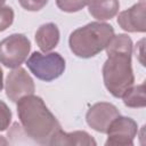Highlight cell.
<instances>
[{
  "label": "cell",
  "mask_w": 146,
  "mask_h": 146,
  "mask_svg": "<svg viewBox=\"0 0 146 146\" xmlns=\"http://www.w3.org/2000/svg\"><path fill=\"white\" fill-rule=\"evenodd\" d=\"M105 50L107 59L102 70L104 84L113 97L121 98L135 82L131 66L132 40L123 33L114 34Z\"/></svg>",
  "instance_id": "cell-1"
},
{
  "label": "cell",
  "mask_w": 146,
  "mask_h": 146,
  "mask_svg": "<svg viewBox=\"0 0 146 146\" xmlns=\"http://www.w3.org/2000/svg\"><path fill=\"white\" fill-rule=\"evenodd\" d=\"M17 115L27 137L41 145H50L52 137L62 129L56 116L35 95H27L17 102Z\"/></svg>",
  "instance_id": "cell-2"
},
{
  "label": "cell",
  "mask_w": 146,
  "mask_h": 146,
  "mask_svg": "<svg viewBox=\"0 0 146 146\" xmlns=\"http://www.w3.org/2000/svg\"><path fill=\"white\" fill-rule=\"evenodd\" d=\"M114 35L112 25L104 22H91L74 30L68 38L73 55L80 58H91L103 51Z\"/></svg>",
  "instance_id": "cell-3"
},
{
  "label": "cell",
  "mask_w": 146,
  "mask_h": 146,
  "mask_svg": "<svg viewBox=\"0 0 146 146\" xmlns=\"http://www.w3.org/2000/svg\"><path fill=\"white\" fill-rule=\"evenodd\" d=\"M27 68L39 80L50 82L58 79L65 71V59L58 52L34 51L26 59Z\"/></svg>",
  "instance_id": "cell-4"
},
{
  "label": "cell",
  "mask_w": 146,
  "mask_h": 146,
  "mask_svg": "<svg viewBox=\"0 0 146 146\" xmlns=\"http://www.w3.org/2000/svg\"><path fill=\"white\" fill-rule=\"evenodd\" d=\"M31 50V41L22 33H14L0 41V63L8 68L19 67Z\"/></svg>",
  "instance_id": "cell-5"
},
{
  "label": "cell",
  "mask_w": 146,
  "mask_h": 146,
  "mask_svg": "<svg viewBox=\"0 0 146 146\" xmlns=\"http://www.w3.org/2000/svg\"><path fill=\"white\" fill-rule=\"evenodd\" d=\"M106 133L108 136L105 141L106 146H132L138 133V125L133 119L120 114L112 121Z\"/></svg>",
  "instance_id": "cell-6"
},
{
  "label": "cell",
  "mask_w": 146,
  "mask_h": 146,
  "mask_svg": "<svg viewBox=\"0 0 146 146\" xmlns=\"http://www.w3.org/2000/svg\"><path fill=\"white\" fill-rule=\"evenodd\" d=\"M5 89L9 100L17 103L22 97L34 94L35 86L33 79L26 72V70L19 66L13 68V71L8 73Z\"/></svg>",
  "instance_id": "cell-7"
},
{
  "label": "cell",
  "mask_w": 146,
  "mask_h": 146,
  "mask_svg": "<svg viewBox=\"0 0 146 146\" xmlns=\"http://www.w3.org/2000/svg\"><path fill=\"white\" fill-rule=\"evenodd\" d=\"M120 115L117 107L111 103L100 102L94 104L86 114L87 124L97 132L106 133L112 121Z\"/></svg>",
  "instance_id": "cell-8"
},
{
  "label": "cell",
  "mask_w": 146,
  "mask_h": 146,
  "mask_svg": "<svg viewBox=\"0 0 146 146\" xmlns=\"http://www.w3.org/2000/svg\"><path fill=\"white\" fill-rule=\"evenodd\" d=\"M145 9H146L145 2L140 1L131 6L130 8L121 11L117 16L119 26L127 32L144 33L146 31Z\"/></svg>",
  "instance_id": "cell-9"
},
{
  "label": "cell",
  "mask_w": 146,
  "mask_h": 146,
  "mask_svg": "<svg viewBox=\"0 0 146 146\" xmlns=\"http://www.w3.org/2000/svg\"><path fill=\"white\" fill-rule=\"evenodd\" d=\"M59 30L55 23L42 24L35 32V42L42 52L51 51L59 42Z\"/></svg>",
  "instance_id": "cell-10"
},
{
  "label": "cell",
  "mask_w": 146,
  "mask_h": 146,
  "mask_svg": "<svg viewBox=\"0 0 146 146\" xmlns=\"http://www.w3.org/2000/svg\"><path fill=\"white\" fill-rule=\"evenodd\" d=\"M87 5L89 14L99 22L113 18L120 9L119 0H88Z\"/></svg>",
  "instance_id": "cell-11"
},
{
  "label": "cell",
  "mask_w": 146,
  "mask_h": 146,
  "mask_svg": "<svg viewBox=\"0 0 146 146\" xmlns=\"http://www.w3.org/2000/svg\"><path fill=\"white\" fill-rule=\"evenodd\" d=\"M50 145H79V146H96V140L86 131H73V132H64L62 129L52 137Z\"/></svg>",
  "instance_id": "cell-12"
},
{
  "label": "cell",
  "mask_w": 146,
  "mask_h": 146,
  "mask_svg": "<svg viewBox=\"0 0 146 146\" xmlns=\"http://www.w3.org/2000/svg\"><path fill=\"white\" fill-rule=\"evenodd\" d=\"M123 104L131 108H143L146 106L145 97V83L131 86L121 97Z\"/></svg>",
  "instance_id": "cell-13"
},
{
  "label": "cell",
  "mask_w": 146,
  "mask_h": 146,
  "mask_svg": "<svg viewBox=\"0 0 146 146\" xmlns=\"http://www.w3.org/2000/svg\"><path fill=\"white\" fill-rule=\"evenodd\" d=\"M88 0H56L57 7L65 13H76L83 9Z\"/></svg>",
  "instance_id": "cell-14"
},
{
  "label": "cell",
  "mask_w": 146,
  "mask_h": 146,
  "mask_svg": "<svg viewBox=\"0 0 146 146\" xmlns=\"http://www.w3.org/2000/svg\"><path fill=\"white\" fill-rule=\"evenodd\" d=\"M14 10L9 6H0V32L6 31L14 22Z\"/></svg>",
  "instance_id": "cell-15"
},
{
  "label": "cell",
  "mask_w": 146,
  "mask_h": 146,
  "mask_svg": "<svg viewBox=\"0 0 146 146\" xmlns=\"http://www.w3.org/2000/svg\"><path fill=\"white\" fill-rule=\"evenodd\" d=\"M11 116L13 114L8 105L5 102L0 100V131H5L7 130V128H9Z\"/></svg>",
  "instance_id": "cell-16"
},
{
  "label": "cell",
  "mask_w": 146,
  "mask_h": 146,
  "mask_svg": "<svg viewBox=\"0 0 146 146\" xmlns=\"http://www.w3.org/2000/svg\"><path fill=\"white\" fill-rule=\"evenodd\" d=\"M18 2L27 11H39L48 3V0H18Z\"/></svg>",
  "instance_id": "cell-17"
},
{
  "label": "cell",
  "mask_w": 146,
  "mask_h": 146,
  "mask_svg": "<svg viewBox=\"0 0 146 146\" xmlns=\"http://www.w3.org/2000/svg\"><path fill=\"white\" fill-rule=\"evenodd\" d=\"M136 46H137V48H136V56H138V59H139L140 64L145 65L144 64V59H143V56H144V40H140Z\"/></svg>",
  "instance_id": "cell-18"
},
{
  "label": "cell",
  "mask_w": 146,
  "mask_h": 146,
  "mask_svg": "<svg viewBox=\"0 0 146 146\" xmlns=\"http://www.w3.org/2000/svg\"><path fill=\"white\" fill-rule=\"evenodd\" d=\"M3 88V72H2V68L0 67V91L2 90Z\"/></svg>",
  "instance_id": "cell-19"
},
{
  "label": "cell",
  "mask_w": 146,
  "mask_h": 146,
  "mask_svg": "<svg viewBox=\"0 0 146 146\" xmlns=\"http://www.w3.org/2000/svg\"><path fill=\"white\" fill-rule=\"evenodd\" d=\"M0 145H8V140H6L3 136H0Z\"/></svg>",
  "instance_id": "cell-20"
},
{
  "label": "cell",
  "mask_w": 146,
  "mask_h": 146,
  "mask_svg": "<svg viewBox=\"0 0 146 146\" xmlns=\"http://www.w3.org/2000/svg\"><path fill=\"white\" fill-rule=\"evenodd\" d=\"M5 1H6V0H0V6H2V5L5 3Z\"/></svg>",
  "instance_id": "cell-21"
}]
</instances>
